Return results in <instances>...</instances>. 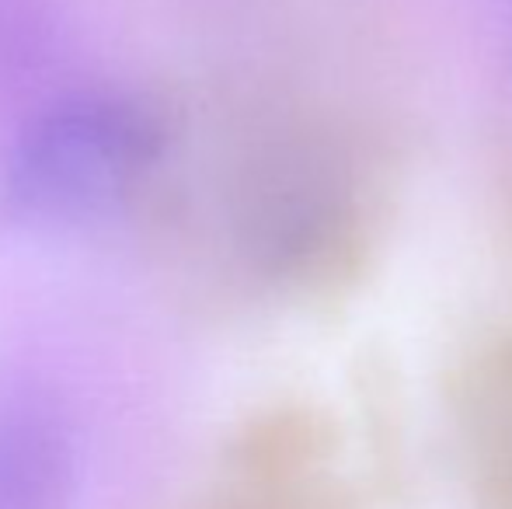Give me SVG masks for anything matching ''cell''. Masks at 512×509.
<instances>
[{
  "label": "cell",
  "mask_w": 512,
  "mask_h": 509,
  "mask_svg": "<svg viewBox=\"0 0 512 509\" xmlns=\"http://www.w3.org/2000/svg\"><path fill=\"white\" fill-rule=\"evenodd\" d=\"M168 126L133 95H74L0 147V234L60 231L115 213L161 161Z\"/></svg>",
  "instance_id": "obj_1"
},
{
  "label": "cell",
  "mask_w": 512,
  "mask_h": 509,
  "mask_svg": "<svg viewBox=\"0 0 512 509\" xmlns=\"http://www.w3.org/2000/svg\"><path fill=\"white\" fill-rule=\"evenodd\" d=\"M74 440L63 415L21 387H0V509H70Z\"/></svg>",
  "instance_id": "obj_2"
}]
</instances>
